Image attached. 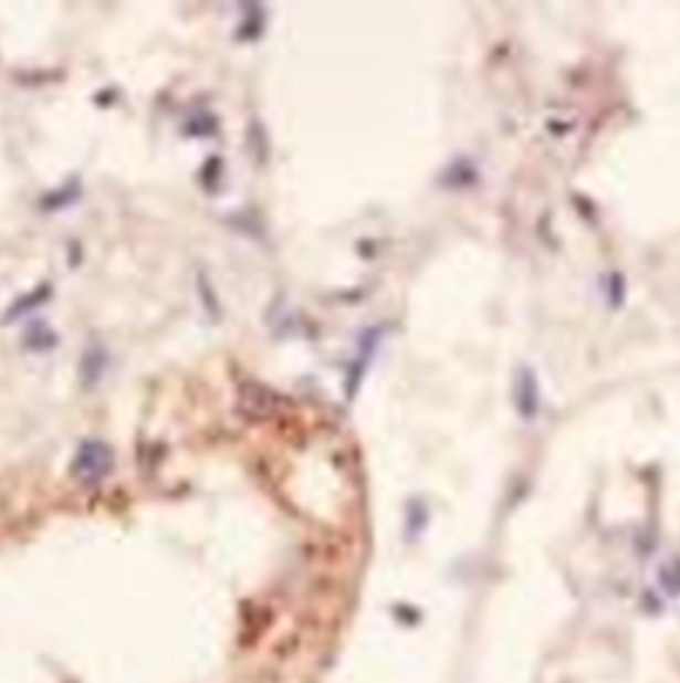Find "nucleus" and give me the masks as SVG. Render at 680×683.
I'll return each instance as SVG.
<instances>
[{"mask_svg":"<svg viewBox=\"0 0 680 683\" xmlns=\"http://www.w3.org/2000/svg\"><path fill=\"white\" fill-rule=\"evenodd\" d=\"M112 471V450L102 442H83L72 461V476L85 487L104 482Z\"/></svg>","mask_w":680,"mask_h":683,"instance_id":"nucleus-1","label":"nucleus"}]
</instances>
